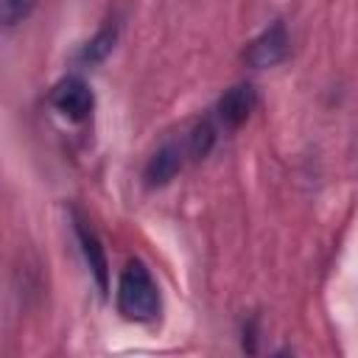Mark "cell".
<instances>
[{
    "label": "cell",
    "mask_w": 358,
    "mask_h": 358,
    "mask_svg": "<svg viewBox=\"0 0 358 358\" xmlns=\"http://www.w3.org/2000/svg\"><path fill=\"white\" fill-rule=\"evenodd\" d=\"M117 310L129 322H151L159 313V291L143 260H129L120 271Z\"/></svg>",
    "instance_id": "6da1fadb"
},
{
    "label": "cell",
    "mask_w": 358,
    "mask_h": 358,
    "mask_svg": "<svg viewBox=\"0 0 358 358\" xmlns=\"http://www.w3.org/2000/svg\"><path fill=\"white\" fill-rule=\"evenodd\" d=\"M291 50V36H288V28L282 20L271 22L260 36H255L246 50H243V62L255 70H266V67H274L280 62H285Z\"/></svg>",
    "instance_id": "7a4b0ae2"
},
{
    "label": "cell",
    "mask_w": 358,
    "mask_h": 358,
    "mask_svg": "<svg viewBox=\"0 0 358 358\" xmlns=\"http://www.w3.org/2000/svg\"><path fill=\"white\" fill-rule=\"evenodd\" d=\"M92 103H95V95L90 84L78 76H67L50 90V106L70 120H84L92 112Z\"/></svg>",
    "instance_id": "3957f363"
},
{
    "label": "cell",
    "mask_w": 358,
    "mask_h": 358,
    "mask_svg": "<svg viewBox=\"0 0 358 358\" xmlns=\"http://www.w3.org/2000/svg\"><path fill=\"white\" fill-rule=\"evenodd\" d=\"M255 103H257L255 87H252V84H235V87H229V90L221 95V101H218V106H215V115H218V120H221L224 129H238V126H243L246 117L252 115Z\"/></svg>",
    "instance_id": "277c9868"
},
{
    "label": "cell",
    "mask_w": 358,
    "mask_h": 358,
    "mask_svg": "<svg viewBox=\"0 0 358 358\" xmlns=\"http://www.w3.org/2000/svg\"><path fill=\"white\" fill-rule=\"evenodd\" d=\"M73 227H76V238H78V243H81L84 260H87V266H90V271H92L98 288L106 294V288H109V268H106L103 246H101L95 229L87 224V218H84L81 213H73Z\"/></svg>",
    "instance_id": "5b68a950"
},
{
    "label": "cell",
    "mask_w": 358,
    "mask_h": 358,
    "mask_svg": "<svg viewBox=\"0 0 358 358\" xmlns=\"http://www.w3.org/2000/svg\"><path fill=\"white\" fill-rule=\"evenodd\" d=\"M182 162H185V148H182L179 143H165V145L157 148V151L151 154V159L145 162V171H143L145 185H148V187H162V185H168V182L179 173Z\"/></svg>",
    "instance_id": "8992f818"
},
{
    "label": "cell",
    "mask_w": 358,
    "mask_h": 358,
    "mask_svg": "<svg viewBox=\"0 0 358 358\" xmlns=\"http://www.w3.org/2000/svg\"><path fill=\"white\" fill-rule=\"evenodd\" d=\"M115 39H117V25H115V22H106V25L81 48L78 62H81V64H98V62H103V59L112 53Z\"/></svg>",
    "instance_id": "52a82bcc"
},
{
    "label": "cell",
    "mask_w": 358,
    "mask_h": 358,
    "mask_svg": "<svg viewBox=\"0 0 358 358\" xmlns=\"http://www.w3.org/2000/svg\"><path fill=\"white\" fill-rule=\"evenodd\" d=\"M213 143H215V129H213V123L210 120H201L193 131H190V137H187V154L193 157V159H201V157H207L210 154V148H213Z\"/></svg>",
    "instance_id": "ba28073f"
},
{
    "label": "cell",
    "mask_w": 358,
    "mask_h": 358,
    "mask_svg": "<svg viewBox=\"0 0 358 358\" xmlns=\"http://www.w3.org/2000/svg\"><path fill=\"white\" fill-rule=\"evenodd\" d=\"M36 0H0V20L6 25H14L20 20H25L31 14Z\"/></svg>",
    "instance_id": "9c48e42d"
}]
</instances>
